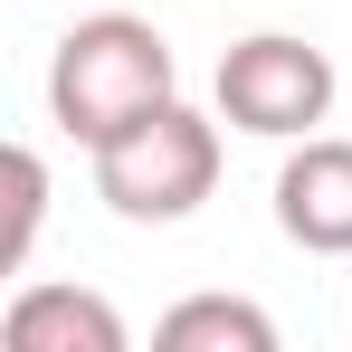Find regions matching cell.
Wrapping results in <instances>:
<instances>
[{
    "label": "cell",
    "mask_w": 352,
    "mask_h": 352,
    "mask_svg": "<svg viewBox=\"0 0 352 352\" xmlns=\"http://www.w3.org/2000/svg\"><path fill=\"white\" fill-rule=\"evenodd\" d=\"M153 343L162 352H276V324L248 295H181L172 314L153 324Z\"/></svg>",
    "instance_id": "obj_6"
},
{
    "label": "cell",
    "mask_w": 352,
    "mask_h": 352,
    "mask_svg": "<svg viewBox=\"0 0 352 352\" xmlns=\"http://www.w3.org/2000/svg\"><path fill=\"white\" fill-rule=\"evenodd\" d=\"M181 96V67H172V38L153 29V19H133V10H96V19H76L58 38V58H48V115H58L67 143H115L124 124L162 115Z\"/></svg>",
    "instance_id": "obj_1"
},
{
    "label": "cell",
    "mask_w": 352,
    "mask_h": 352,
    "mask_svg": "<svg viewBox=\"0 0 352 352\" xmlns=\"http://www.w3.org/2000/svg\"><path fill=\"white\" fill-rule=\"evenodd\" d=\"M0 181H10V219H0V276H19V267H29V248H38V219H48V162H38L29 143H10V153H0Z\"/></svg>",
    "instance_id": "obj_7"
},
{
    "label": "cell",
    "mask_w": 352,
    "mask_h": 352,
    "mask_svg": "<svg viewBox=\"0 0 352 352\" xmlns=\"http://www.w3.org/2000/svg\"><path fill=\"white\" fill-rule=\"evenodd\" d=\"M0 343L10 352H124V314L96 286H19L0 314Z\"/></svg>",
    "instance_id": "obj_5"
},
{
    "label": "cell",
    "mask_w": 352,
    "mask_h": 352,
    "mask_svg": "<svg viewBox=\"0 0 352 352\" xmlns=\"http://www.w3.org/2000/svg\"><path fill=\"white\" fill-rule=\"evenodd\" d=\"M333 115V58L295 29H257L219 58V124L257 133V143H305Z\"/></svg>",
    "instance_id": "obj_3"
},
{
    "label": "cell",
    "mask_w": 352,
    "mask_h": 352,
    "mask_svg": "<svg viewBox=\"0 0 352 352\" xmlns=\"http://www.w3.org/2000/svg\"><path fill=\"white\" fill-rule=\"evenodd\" d=\"M276 229L305 257H352V143L343 133H305L276 172Z\"/></svg>",
    "instance_id": "obj_4"
},
{
    "label": "cell",
    "mask_w": 352,
    "mask_h": 352,
    "mask_svg": "<svg viewBox=\"0 0 352 352\" xmlns=\"http://www.w3.org/2000/svg\"><path fill=\"white\" fill-rule=\"evenodd\" d=\"M219 190V124L200 105H162V115L124 124L115 143H96V200L133 219V229H172Z\"/></svg>",
    "instance_id": "obj_2"
}]
</instances>
